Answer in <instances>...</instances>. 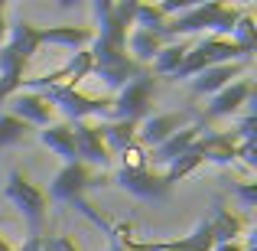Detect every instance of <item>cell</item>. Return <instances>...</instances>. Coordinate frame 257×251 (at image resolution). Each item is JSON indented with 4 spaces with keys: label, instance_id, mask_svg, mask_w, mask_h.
<instances>
[{
    "label": "cell",
    "instance_id": "1",
    "mask_svg": "<svg viewBox=\"0 0 257 251\" xmlns=\"http://www.w3.org/2000/svg\"><path fill=\"white\" fill-rule=\"evenodd\" d=\"M39 26L20 23L7 26V43L0 46V105H7V98L20 92V82L26 78V65L39 52Z\"/></svg>",
    "mask_w": 257,
    "mask_h": 251
},
{
    "label": "cell",
    "instance_id": "2",
    "mask_svg": "<svg viewBox=\"0 0 257 251\" xmlns=\"http://www.w3.org/2000/svg\"><path fill=\"white\" fill-rule=\"evenodd\" d=\"M225 62H244L241 49L225 36H205L186 52L182 65L176 69V78H195L199 72L212 69V65H225Z\"/></svg>",
    "mask_w": 257,
    "mask_h": 251
},
{
    "label": "cell",
    "instance_id": "3",
    "mask_svg": "<svg viewBox=\"0 0 257 251\" xmlns=\"http://www.w3.org/2000/svg\"><path fill=\"white\" fill-rule=\"evenodd\" d=\"M153 95H157V78H153L150 72H144V75L134 78V82H127L117 92V98H111L114 121H131V124H140L144 118H150Z\"/></svg>",
    "mask_w": 257,
    "mask_h": 251
},
{
    "label": "cell",
    "instance_id": "4",
    "mask_svg": "<svg viewBox=\"0 0 257 251\" xmlns=\"http://www.w3.org/2000/svg\"><path fill=\"white\" fill-rule=\"evenodd\" d=\"M36 95H43L46 105L59 108L72 121H88L91 114H111V98H94V95H85L72 85H52V88H43Z\"/></svg>",
    "mask_w": 257,
    "mask_h": 251
},
{
    "label": "cell",
    "instance_id": "5",
    "mask_svg": "<svg viewBox=\"0 0 257 251\" xmlns=\"http://www.w3.org/2000/svg\"><path fill=\"white\" fill-rule=\"evenodd\" d=\"M7 199H10L13 206L23 212V219L30 222V235H39V225H43L46 209H49V199H46L43 189H39L36 183H30L20 170H13L10 180H7Z\"/></svg>",
    "mask_w": 257,
    "mask_h": 251
},
{
    "label": "cell",
    "instance_id": "6",
    "mask_svg": "<svg viewBox=\"0 0 257 251\" xmlns=\"http://www.w3.org/2000/svg\"><path fill=\"white\" fill-rule=\"evenodd\" d=\"M94 186H104V176H94L85 163H65L56 173L46 199L49 202H75V199H85V193Z\"/></svg>",
    "mask_w": 257,
    "mask_h": 251
},
{
    "label": "cell",
    "instance_id": "7",
    "mask_svg": "<svg viewBox=\"0 0 257 251\" xmlns=\"http://www.w3.org/2000/svg\"><path fill=\"white\" fill-rule=\"evenodd\" d=\"M91 69H94L91 52H88V49H78L65 65H59V69L46 72V75H39V78H23L20 88H30V92H43V88H52V85H72V88H78L82 78L91 75Z\"/></svg>",
    "mask_w": 257,
    "mask_h": 251
},
{
    "label": "cell",
    "instance_id": "8",
    "mask_svg": "<svg viewBox=\"0 0 257 251\" xmlns=\"http://www.w3.org/2000/svg\"><path fill=\"white\" fill-rule=\"evenodd\" d=\"M114 183H117L120 189H127L131 196H137V199H150V202H160L170 196V183L163 180V173H157V170H117V176H114Z\"/></svg>",
    "mask_w": 257,
    "mask_h": 251
},
{
    "label": "cell",
    "instance_id": "9",
    "mask_svg": "<svg viewBox=\"0 0 257 251\" xmlns=\"http://www.w3.org/2000/svg\"><path fill=\"white\" fill-rule=\"evenodd\" d=\"M72 140H75V153H78V163H85L88 170L91 166H101L104 170L111 163V153H107L104 140H101L98 127L88 124V121H75L72 124Z\"/></svg>",
    "mask_w": 257,
    "mask_h": 251
},
{
    "label": "cell",
    "instance_id": "10",
    "mask_svg": "<svg viewBox=\"0 0 257 251\" xmlns=\"http://www.w3.org/2000/svg\"><path fill=\"white\" fill-rule=\"evenodd\" d=\"M251 98H254V85H251V78H234L231 85H225L221 92H215V95H212V101H208V108H205V121H212V118H228V114H238Z\"/></svg>",
    "mask_w": 257,
    "mask_h": 251
},
{
    "label": "cell",
    "instance_id": "11",
    "mask_svg": "<svg viewBox=\"0 0 257 251\" xmlns=\"http://www.w3.org/2000/svg\"><path fill=\"white\" fill-rule=\"evenodd\" d=\"M199 137H202V121H199V124H186L182 131L170 134V137H166L160 147L147 150V163H150V170H157V166H170L173 160H176V157H182V153H186Z\"/></svg>",
    "mask_w": 257,
    "mask_h": 251
},
{
    "label": "cell",
    "instance_id": "12",
    "mask_svg": "<svg viewBox=\"0 0 257 251\" xmlns=\"http://www.w3.org/2000/svg\"><path fill=\"white\" fill-rule=\"evenodd\" d=\"M7 114H13L17 121H23L26 127H49L52 121V105H46L43 95L36 92H17L13 98H7Z\"/></svg>",
    "mask_w": 257,
    "mask_h": 251
},
{
    "label": "cell",
    "instance_id": "13",
    "mask_svg": "<svg viewBox=\"0 0 257 251\" xmlns=\"http://www.w3.org/2000/svg\"><path fill=\"white\" fill-rule=\"evenodd\" d=\"M186 127V114H153V118H144L137 124V144L144 147V150H153V147H160L170 134L182 131Z\"/></svg>",
    "mask_w": 257,
    "mask_h": 251
},
{
    "label": "cell",
    "instance_id": "14",
    "mask_svg": "<svg viewBox=\"0 0 257 251\" xmlns=\"http://www.w3.org/2000/svg\"><path fill=\"white\" fill-rule=\"evenodd\" d=\"M215 248V235H212V225L199 222L192 235L186 238H176V241H144V251H212Z\"/></svg>",
    "mask_w": 257,
    "mask_h": 251
},
{
    "label": "cell",
    "instance_id": "15",
    "mask_svg": "<svg viewBox=\"0 0 257 251\" xmlns=\"http://www.w3.org/2000/svg\"><path fill=\"white\" fill-rule=\"evenodd\" d=\"M94 39L91 26H49V30H39V43L43 46H59V49H85Z\"/></svg>",
    "mask_w": 257,
    "mask_h": 251
},
{
    "label": "cell",
    "instance_id": "16",
    "mask_svg": "<svg viewBox=\"0 0 257 251\" xmlns=\"http://www.w3.org/2000/svg\"><path fill=\"white\" fill-rule=\"evenodd\" d=\"M244 72V62H225V65H212V69L199 72V75L192 78V92L195 95H215L221 92L225 85H231L234 78Z\"/></svg>",
    "mask_w": 257,
    "mask_h": 251
},
{
    "label": "cell",
    "instance_id": "17",
    "mask_svg": "<svg viewBox=\"0 0 257 251\" xmlns=\"http://www.w3.org/2000/svg\"><path fill=\"white\" fill-rule=\"evenodd\" d=\"M98 127V134H101V140H104V147H107V153H124L127 147H134L137 144V124H131V121H101V124H94Z\"/></svg>",
    "mask_w": 257,
    "mask_h": 251
},
{
    "label": "cell",
    "instance_id": "18",
    "mask_svg": "<svg viewBox=\"0 0 257 251\" xmlns=\"http://www.w3.org/2000/svg\"><path fill=\"white\" fill-rule=\"evenodd\" d=\"M199 150H202V160H205V163L228 166V163H234L238 140H234L231 134H202L199 137Z\"/></svg>",
    "mask_w": 257,
    "mask_h": 251
},
{
    "label": "cell",
    "instance_id": "19",
    "mask_svg": "<svg viewBox=\"0 0 257 251\" xmlns=\"http://www.w3.org/2000/svg\"><path fill=\"white\" fill-rule=\"evenodd\" d=\"M166 46V39L163 36H157V33H147V30H131V36H127V56L134 59L137 65H150L153 59H157V52Z\"/></svg>",
    "mask_w": 257,
    "mask_h": 251
},
{
    "label": "cell",
    "instance_id": "20",
    "mask_svg": "<svg viewBox=\"0 0 257 251\" xmlns=\"http://www.w3.org/2000/svg\"><path fill=\"white\" fill-rule=\"evenodd\" d=\"M39 140L43 147H49L52 153L65 160V163H78V153H75V140H72V124H49L39 131Z\"/></svg>",
    "mask_w": 257,
    "mask_h": 251
},
{
    "label": "cell",
    "instance_id": "21",
    "mask_svg": "<svg viewBox=\"0 0 257 251\" xmlns=\"http://www.w3.org/2000/svg\"><path fill=\"white\" fill-rule=\"evenodd\" d=\"M189 49H192L189 39H170V43L157 52V59L150 62L147 72H150V75H176V69L182 65V59H186Z\"/></svg>",
    "mask_w": 257,
    "mask_h": 251
},
{
    "label": "cell",
    "instance_id": "22",
    "mask_svg": "<svg viewBox=\"0 0 257 251\" xmlns=\"http://www.w3.org/2000/svg\"><path fill=\"white\" fill-rule=\"evenodd\" d=\"M208 225H212L215 245H225V241H238V235L244 232V222H241V215H234L231 209H225L221 202L212 209V219H208Z\"/></svg>",
    "mask_w": 257,
    "mask_h": 251
},
{
    "label": "cell",
    "instance_id": "23",
    "mask_svg": "<svg viewBox=\"0 0 257 251\" xmlns=\"http://www.w3.org/2000/svg\"><path fill=\"white\" fill-rule=\"evenodd\" d=\"M144 72H147L144 65H137L131 56H127L124 62H114V65H101V69H91V75H98V78H101V82H104L107 88H117V92H120V88H124L127 82L140 78Z\"/></svg>",
    "mask_w": 257,
    "mask_h": 251
},
{
    "label": "cell",
    "instance_id": "24",
    "mask_svg": "<svg viewBox=\"0 0 257 251\" xmlns=\"http://www.w3.org/2000/svg\"><path fill=\"white\" fill-rule=\"evenodd\" d=\"M202 163H205V160H202V150H199V140H195L192 147H189L186 153H182V157H176L170 166H166V173H163V180L170 183H179V180H186L189 173H195V170H199Z\"/></svg>",
    "mask_w": 257,
    "mask_h": 251
},
{
    "label": "cell",
    "instance_id": "25",
    "mask_svg": "<svg viewBox=\"0 0 257 251\" xmlns=\"http://www.w3.org/2000/svg\"><path fill=\"white\" fill-rule=\"evenodd\" d=\"M231 43L241 49L244 59L254 56V49H257V23H254L251 13H241L238 17V23H234V30H231Z\"/></svg>",
    "mask_w": 257,
    "mask_h": 251
},
{
    "label": "cell",
    "instance_id": "26",
    "mask_svg": "<svg viewBox=\"0 0 257 251\" xmlns=\"http://www.w3.org/2000/svg\"><path fill=\"white\" fill-rule=\"evenodd\" d=\"M166 17L160 10V4H137V13H134V30H147V33H163Z\"/></svg>",
    "mask_w": 257,
    "mask_h": 251
},
{
    "label": "cell",
    "instance_id": "27",
    "mask_svg": "<svg viewBox=\"0 0 257 251\" xmlns=\"http://www.w3.org/2000/svg\"><path fill=\"white\" fill-rule=\"evenodd\" d=\"M23 134H26V124H23V121H17L13 114L0 111V150H4V147H10V144H17V140H23Z\"/></svg>",
    "mask_w": 257,
    "mask_h": 251
},
{
    "label": "cell",
    "instance_id": "28",
    "mask_svg": "<svg viewBox=\"0 0 257 251\" xmlns=\"http://www.w3.org/2000/svg\"><path fill=\"white\" fill-rule=\"evenodd\" d=\"M120 160H124V170H147L150 163H147V150L140 144L127 147L124 153H120Z\"/></svg>",
    "mask_w": 257,
    "mask_h": 251
},
{
    "label": "cell",
    "instance_id": "29",
    "mask_svg": "<svg viewBox=\"0 0 257 251\" xmlns=\"http://www.w3.org/2000/svg\"><path fill=\"white\" fill-rule=\"evenodd\" d=\"M231 193L241 199V206H244V209L257 206V183H231Z\"/></svg>",
    "mask_w": 257,
    "mask_h": 251
},
{
    "label": "cell",
    "instance_id": "30",
    "mask_svg": "<svg viewBox=\"0 0 257 251\" xmlns=\"http://www.w3.org/2000/svg\"><path fill=\"white\" fill-rule=\"evenodd\" d=\"M254 127H257V114L251 111V114H244V118L238 121V127L231 131V137L238 140V144L241 140H254Z\"/></svg>",
    "mask_w": 257,
    "mask_h": 251
},
{
    "label": "cell",
    "instance_id": "31",
    "mask_svg": "<svg viewBox=\"0 0 257 251\" xmlns=\"http://www.w3.org/2000/svg\"><path fill=\"white\" fill-rule=\"evenodd\" d=\"M234 160H241V163H247V166H257V147H254V140H241L238 150H234Z\"/></svg>",
    "mask_w": 257,
    "mask_h": 251
},
{
    "label": "cell",
    "instance_id": "32",
    "mask_svg": "<svg viewBox=\"0 0 257 251\" xmlns=\"http://www.w3.org/2000/svg\"><path fill=\"white\" fill-rule=\"evenodd\" d=\"M46 248H49V251H78V248H75V241H72V238H65V235L46 238Z\"/></svg>",
    "mask_w": 257,
    "mask_h": 251
},
{
    "label": "cell",
    "instance_id": "33",
    "mask_svg": "<svg viewBox=\"0 0 257 251\" xmlns=\"http://www.w3.org/2000/svg\"><path fill=\"white\" fill-rule=\"evenodd\" d=\"M7 43V4L0 0V46Z\"/></svg>",
    "mask_w": 257,
    "mask_h": 251
},
{
    "label": "cell",
    "instance_id": "34",
    "mask_svg": "<svg viewBox=\"0 0 257 251\" xmlns=\"http://www.w3.org/2000/svg\"><path fill=\"white\" fill-rule=\"evenodd\" d=\"M212 251H241V245L238 241H225V245H215Z\"/></svg>",
    "mask_w": 257,
    "mask_h": 251
},
{
    "label": "cell",
    "instance_id": "35",
    "mask_svg": "<svg viewBox=\"0 0 257 251\" xmlns=\"http://www.w3.org/2000/svg\"><path fill=\"white\" fill-rule=\"evenodd\" d=\"M0 251H13V245H10L7 238H0Z\"/></svg>",
    "mask_w": 257,
    "mask_h": 251
}]
</instances>
